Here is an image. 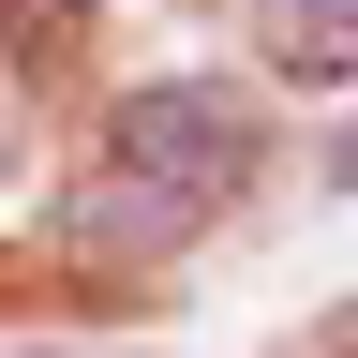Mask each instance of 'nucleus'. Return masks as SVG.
Wrapping results in <instances>:
<instances>
[{
	"mask_svg": "<svg viewBox=\"0 0 358 358\" xmlns=\"http://www.w3.org/2000/svg\"><path fill=\"white\" fill-rule=\"evenodd\" d=\"M105 164H120V179H150L164 209H194V224H209V209L239 194L268 150H254V105H239V90H209V75H164V90H120V120H105Z\"/></svg>",
	"mask_w": 358,
	"mask_h": 358,
	"instance_id": "1",
	"label": "nucleus"
},
{
	"mask_svg": "<svg viewBox=\"0 0 358 358\" xmlns=\"http://www.w3.org/2000/svg\"><path fill=\"white\" fill-rule=\"evenodd\" d=\"M60 239H90V254H179V239H194V209H164L150 194V179H75V194H60Z\"/></svg>",
	"mask_w": 358,
	"mask_h": 358,
	"instance_id": "2",
	"label": "nucleus"
},
{
	"mask_svg": "<svg viewBox=\"0 0 358 358\" xmlns=\"http://www.w3.org/2000/svg\"><path fill=\"white\" fill-rule=\"evenodd\" d=\"M268 75L358 90V0H268Z\"/></svg>",
	"mask_w": 358,
	"mask_h": 358,
	"instance_id": "3",
	"label": "nucleus"
},
{
	"mask_svg": "<svg viewBox=\"0 0 358 358\" xmlns=\"http://www.w3.org/2000/svg\"><path fill=\"white\" fill-rule=\"evenodd\" d=\"M75 15H90V0H0V45H15V60H60Z\"/></svg>",
	"mask_w": 358,
	"mask_h": 358,
	"instance_id": "4",
	"label": "nucleus"
},
{
	"mask_svg": "<svg viewBox=\"0 0 358 358\" xmlns=\"http://www.w3.org/2000/svg\"><path fill=\"white\" fill-rule=\"evenodd\" d=\"M329 179H343V194H358V120H343V134H329Z\"/></svg>",
	"mask_w": 358,
	"mask_h": 358,
	"instance_id": "5",
	"label": "nucleus"
}]
</instances>
